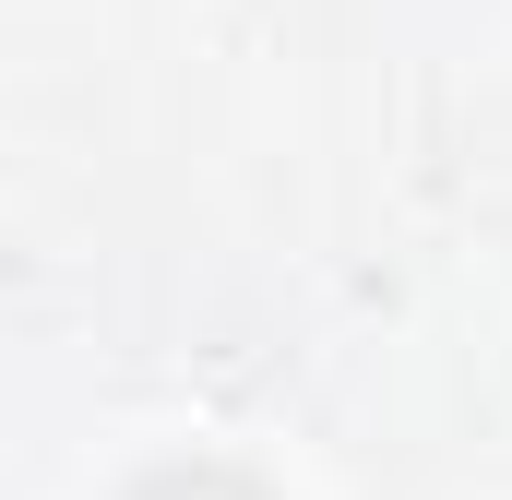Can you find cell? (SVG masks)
I'll return each mask as SVG.
<instances>
[{
    "label": "cell",
    "instance_id": "cell-1",
    "mask_svg": "<svg viewBox=\"0 0 512 500\" xmlns=\"http://www.w3.org/2000/svg\"><path fill=\"white\" fill-rule=\"evenodd\" d=\"M108 500H286L274 477H251L239 453H143Z\"/></svg>",
    "mask_w": 512,
    "mask_h": 500
}]
</instances>
